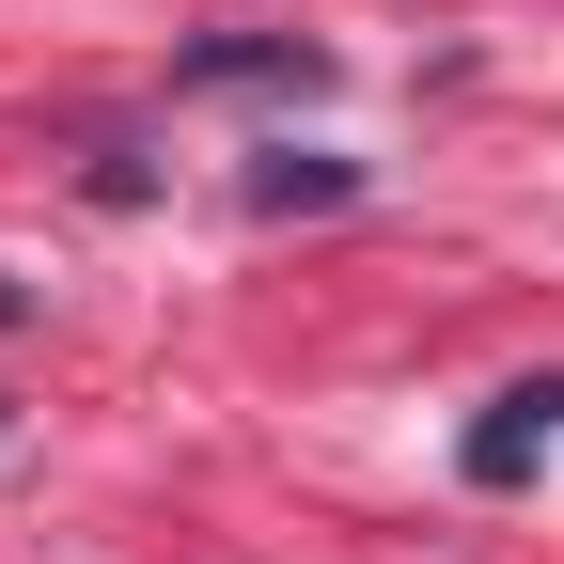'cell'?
Instances as JSON below:
<instances>
[{
    "mask_svg": "<svg viewBox=\"0 0 564 564\" xmlns=\"http://www.w3.org/2000/svg\"><path fill=\"white\" fill-rule=\"evenodd\" d=\"M549 440H564V377H518V392H502V408H486L470 440H455V470L486 486V502H502V486H533V470H549Z\"/></svg>",
    "mask_w": 564,
    "mask_h": 564,
    "instance_id": "cell-1",
    "label": "cell"
},
{
    "mask_svg": "<svg viewBox=\"0 0 564 564\" xmlns=\"http://www.w3.org/2000/svg\"><path fill=\"white\" fill-rule=\"evenodd\" d=\"M236 204L251 220H345V204H361V158H299V141H282V158L236 173Z\"/></svg>",
    "mask_w": 564,
    "mask_h": 564,
    "instance_id": "cell-2",
    "label": "cell"
},
{
    "mask_svg": "<svg viewBox=\"0 0 564 564\" xmlns=\"http://www.w3.org/2000/svg\"><path fill=\"white\" fill-rule=\"evenodd\" d=\"M0 440H17V423H0Z\"/></svg>",
    "mask_w": 564,
    "mask_h": 564,
    "instance_id": "cell-5",
    "label": "cell"
},
{
    "mask_svg": "<svg viewBox=\"0 0 564 564\" xmlns=\"http://www.w3.org/2000/svg\"><path fill=\"white\" fill-rule=\"evenodd\" d=\"M173 79H282V95H329V47H299V32H236V47H188Z\"/></svg>",
    "mask_w": 564,
    "mask_h": 564,
    "instance_id": "cell-3",
    "label": "cell"
},
{
    "mask_svg": "<svg viewBox=\"0 0 564 564\" xmlns=\"http://www.w3.org/2000/svg\"><path fill=\"white\" fill-rule=\"evenodd\" d=\"M0 329H32V299H17V282H0Z\"/></svg>",
    "mask_w": 564,
    "mask_h": 564,
    "instance_id": "cell-4",
    "label": "cell"
}]
</instances>
